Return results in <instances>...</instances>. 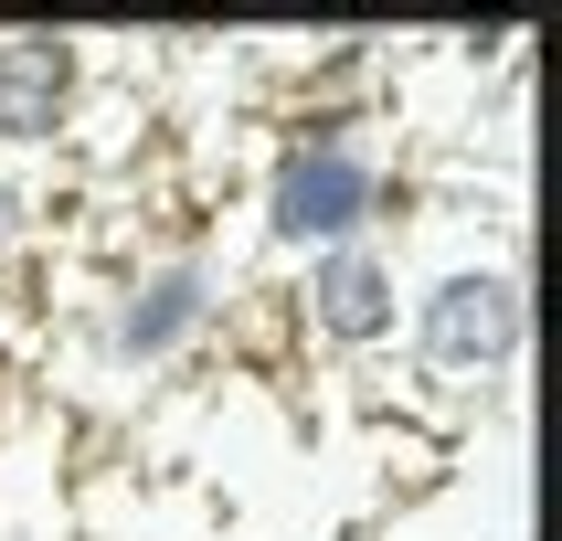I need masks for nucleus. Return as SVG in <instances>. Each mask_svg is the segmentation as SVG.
<instances>
[{
    "label": "nucleus",
    "instance_id": "2",
    "mask_svg": "<svg viewBox=\"0 0 562 541\" xmlns=\"http://www.w3.org/2000/svg\"><path fill=\"white\" fill-rule=\"evenodd\" d=\"M234 297H245V286L223 277V255H202V245L117 255V266L75 297V350H86L106 382H159V372L202 361V350L234 329Z\"/></svg>",
    "mask_w": 562,
    "mask_h": 541
},
{
    "label": "nucleus",
    "instance_id": "3",
    "mask_svg": "<svg viewBox=\"0 0 562 541\" xmlns=\"http://www.w3.org/2000/svg\"><path fill=\"white\" fill-rule=\"evenodd\" d=\"M404 202V170L372 138V117H340V106H308L266 138V170H255V234L266 255H329L350 234H382V213Z\"/></svg>",
    "mask_w": 562,
    "mask_h": 541
},
{
    "label": "nucleus",
    "instance_id": "1",
    "mask_svg": "<svg viewBox=\"0 0 562 541\" xmlns=\"http://www.w3.org/2000/svg\"><path fill=\"white\" fill-rule=\"evenodd\" d=\"M531 350V277H520V234L488 245H446L436 266H404V361L414 382H436L446 404H488L509 393Z\"/></svg>",
    "mask_w": 562,
    "mask_h": 541
},
{
    "label": "nucleus",
    "instance_id": "5",
    "mask_svg": "<svg viewBox=\"0 0 562 541\" xmlns=\"http://www.w3.org/2000/svg\"><path fill=\"white\" fill-rule=\"evenodd\" d=\"M86 86H95V32H54V22L0 32V159L64 149Z\"/></svg>",
    "mask_w": 562,
    "mask_h": 541
},
{
    "label": "nucleus",
    "instance_id": "6",
    "mask_svg": "<svg viewBox=\"0 0 562 541\" xmlns=\"http://www.w3.org/2000/svg\"><path fill=\"white\" fill-rule=\"evenodd\" d=\"M43 234H54V213H43V191L22 181V170H0V286L22 277L32 255H43Z\"/></svg>",
    "mask_w": 562,
    "mask_h": 541
},
{
    "label": "nucleus",
    "instance_id": "4",
    "mask_svg": "<svg viewBox=\"0 0 562 541\" xmlns=\"http://www.w3.org/2000/svg\"><path fill=\"white\" fill-rule=\"evenodd\" d=\"M404 223L393 234H350V245L329 255H297L277 286L286 329L308 350H329V361H382V350L404 340Z\"/></svg>",
    "mask_w": 562,
    "mask_h": 541
}]
</instances>
